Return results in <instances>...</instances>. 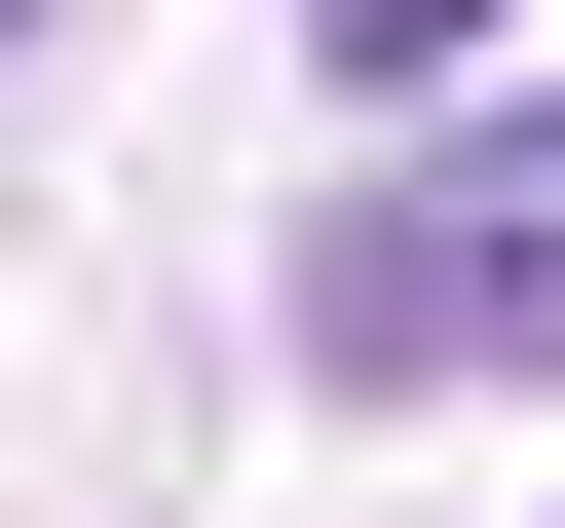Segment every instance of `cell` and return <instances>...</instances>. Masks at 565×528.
Masks as SVG:
<instances>
[{
  "label": "cell",
  "mask_w": 565,
  "mask_h": 528,
  "mask_svg": "<svg viewBox=\"0 0 565 528\" xmlns=\"http://www.w3.org/2000/svg\"><path fill=\"white\" fill-rule=\"evenodd\" d=\"M302 378H565V114H452V151H377L340 226H302Z\"/></svg>",
  "instance_id": "obj_1"
},
{
  "label": "cell",
  "mask_w": 565,
  "mask_h": 528,
  "mask_svg": "<svg viewBox=\"0 0 565 528\" xmlns=\"http://www.w3.org/2000/svg\"><path fill=\"white\" fill-rule=\"evenodd\" d=\"M302 39H340V76H377V114H415V76H452V39H490V0H302Z\"/></svg>",
  "instance_id": "obj_2"
},
{
  "label": "cell",
  "mask_w": 565,
  "mask_h": 528,
  "mask_svg": "<svg viewBox=\"0 0 565 528\" xmlns=\"http://www.w3.org/2000/svg\"><path fill=\"white\" fill-rule=\"evenodd\" d=\"M0 39H39V0H0Z\"/></svg>",
  "instance_id": "obj_3"
}]
</instances>
